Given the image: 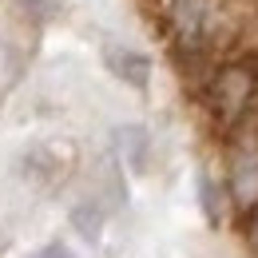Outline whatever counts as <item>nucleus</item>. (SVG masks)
<instances>
[{
  "instance_id": "obj_1",
  "label": "nucleus",
  "mask_w": 258,
  "mask_h": 258,
  "mask_svg": "<svg viewBox=\"0 0 258 258\" xmlns=\"http://www.w3.org/2000/svg\"><path fill=\"white\" fill-rule=\"evenodd\" d=\"M207 111L223 123V127H238L250 111L258 107V60L242 56V60H226L207 76Z\"/></svg>"
},
{
  "instance_id": "obj_2",
  "label": "nucleus",
  "mask_w": 258,
  "mask_h": 258,
  "mask_svg": "<svg viewBox=\"0 0 258 258\" xmlns=\"http://www.w3.org/2000/svg\"><path fill=\"white\" fill-rule=\"evenodd\" d=\"M219 0H171L167 4V32L183 60H207L219 40Z\"/></svg>"
},
{
  "instance_id": "obj_3",
  "label": "nucleus",
  "mask_w": 258,
  "mask_h": 258,
  "mask_svg": "<svg viewBox=\"0 0 258 258\" xmlns=\"http://www.w3.org/2000/svg\"><path fill=\"white\" fill-rule=\"evenodd\" d=\"M103 64L115 80H123L127 88H147L151 84V60L143 52H135L127 44H103Z\"/></svg>"
},
{
  "instance_id": "obj_4",
  "label": "nucleus",
  "mask_w": 258,
  "mask_h": 258,
  "mask_svg": "<svg viewBox=\"0 0 258 258\" xmlns=\"http://www.w3.org/2000/svg\"><path fill=\"white\" fill-rule=\"evenodd\" d=\"M111 147H115V155L127 163L135 175L147 171V155H151V135H147V127H139V123L115 127L111 131Z\"/></svg>"
},
{
  "instance_id": "obj_5",
  "label": "nucleus",
  "mask_w": 258,
  "mask_h": 258,
  "mask_svg": "<svg viewBox=\"0 0 258 258\" xmlns=\"http://www.w3.org/2000/svg\"><path fill=\"white\" fill-rule=\"evenodd\" d=\"M68 223H72V230H76L88 246H99L103 223H107V207H103L99 199H80V203L68 211Z\"/></svg>"
},
{
  "instance_id": "obj_6",
  "label": "nucleus",
  "mask_w": 258,
  "mask_h": 258,
  "mask_svg": "<svg viewBox=\"0 0 258 258\" xmlns=\"http://www.w3.org/2000/svg\"><path fill=\"white\" fill-rule=\"evenodd\" d=\"M199 207H203V215H207L211 226L223 223V195H219V183H215L207 171L199 175Z\"/></svg>"
},
{
  "instance_id": "obj_7",
  "label": "nucleus",
  "mask_w": 258,
  "mask_h": 258,
  "mask_svg": "<svg viewBox=\"0 0 258 258\" xmlns=\"http://www.w3.org/2000/svg\"><path fill=\"white\" fill-rule=\"evenodd\" d=\"M28 258H76V254H72V246H68V242H48V246L32 250Z\"/></svg>"
},
{
  "instance_id": "obj_8",
  "label": "nucleus",
  "mask_w": 258,
  "mask_h": 258,
  "mask_svg": "<svg viewBox=\"0 0 258 258\" xmlns=\"http://www.w3.org/2000/svg\"><path fill=\"white\" fill-rule=\"evenodd\" d=\"M56 4H60V0H40V8H48V12H52Z\"/></svg>"
}]
</instances>
